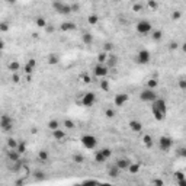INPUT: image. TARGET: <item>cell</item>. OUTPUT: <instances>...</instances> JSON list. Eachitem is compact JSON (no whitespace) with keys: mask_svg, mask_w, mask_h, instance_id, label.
Segmentation results:
<instances>
[{"mask_svg":"<svg viewBox=\"0 0 186 186\" xmlns=\"http://www.w3.org/2000/svg\"><path fill=\"white\" fill-rule=\"evenodd\" d=\"M151 114H153V118L157 122H163L167 116V105H166V100L164 99H156L153 103H151Z\"/></svg>","mask_w":186,"mask_h":186,"instance_id":"1","label":"cell"},{"mask_svg":"<svg viewBox=\"0 0 186 186\" xmlns=\"http://www.w3.org/2000/svg\"><path fill=\"white\" fill-rule=\"evenodd\" d=\"M157 99V93L154 89H144L140 92V100L141 102H145V103H153L154 100Z\"/></svg>","mask_w":186,"mask_h":186,"instance_id":"2","label":"cell"},{"mask_svg":"<svg viewBox=\"0 0 186 186\" xmlns=\"http://www.w3.org/2000/svg\"><path fill=\"white\" fill-rule=\"evenodd\" d=\"M52 7H54L55 12H58L60 15H70L73 9H71V5H67L64 2H60V0H54L52 2Z\"/></svg>","mask_w":186,"mask_h":186,"instance_id":"3","label":"cell"},{"mask_svg":"<svg viewBox=\"0 0 186 186\" xmlns=\"http://www.w3.org/2000/svg\"><path fill=\"white\" fill-rule=\"evenodd\" d=\"M151 61V52L148 49H140L135 55V63L140 66H145Z\"/></svg>","mask_w":186,"mask_h":186,"instance_id":"4","label":"cell"},{"mask_svg":"<svg viewBox=\"0 0 186 186\" xmlns=\"http://www.w3.org/2000/svg\"><path fill=\"white\" fill-rule=\"evenodd\" d=\"M80 141H82V145L86 148V150H93V148H96V145H98L96 137H95V135H90V134L82 135Z\"/></svg>","mask_w":186,"mask_h":186,"instance_id":"5","label":"cell"},{"mask_svg":"<svg viewBox=\"0 0 186 186\" xmlns=\"http://www.w3.org/2000/svg\"><path fill=\"white\" fill-rule=\"evenodd\" d=\"M93 74L96 77H99V79H105V77L109 74V67L106 66V64H100V63H98L96 66L93 67Z\"/></svg>","mask_w":186,"mask_h":186,"instance_id":"6","label":"cell"},{"mask_svg":"<svg viewBox=\"0 0 186 186\" xmlns=\"http://www.w3.org/2000/svg\"><path fill=\"white\" fill-rule=\"evenodd\" d=\"M135 28H137V32L140 33V35H147V33L153 32L151 22H148V21H140Z\"/></svg>","mask_w":186,"mask_h":186,"instance_id":"7","label":"cell"},{"mask_svg":"<svg viewBox=\"0 0 186 186\" xmlns=\"http://www.w3.org/2000/svg\"><path fill=\"white\" fill-rule=\"evenodd\" d=\"M80 100H82V105L84 108H90V106H93L95 102H96V95L93 92H87V93L83 95Z\"/></svg>","mask_w":186,"mask_h":186,"instance_id":"8","label":"cell"},{"mask_svg":"<svg viewBox=\"0 0 186 186\" xmlns=\"http://www.w3.org/2000/svg\"><path fill=\"white\" fill-rule=\"evenodd\" d=\"M173 145V138L172 137H167V135H163V137H160L159 140V147L161 151H169L170 148Z\"/></svg>","mask_w":186,"mask_h":186,"instance_id":"9","label":"cell"},{"mask_svg":"<svg viewBox=\"0 0 186 186\" xmlns=\"http://www.w3.org/2000/svg\"><path fill=\"white\" fill-rule=\"evenodd\" d=\"M0 126H2V130H3V131H10L12 126H13V119H12L9 115H2Z\"/></svg>","mask_w":186,"mask_h":186,"instance_id":"10","label":"cell"},{"mask_svg":"<svg viewBox=\"0 0 186 186\" xmlns=\"http://www.w3.org/2000/svg\"><path fill=\"white\" fill-rule=\"evenodd\" d=\"M130 100V95L128 93H116L115 98H114V103L116 106H124Z\"/></svg>","mask_w":186,"mask_h":186,"instance_id":"11","label":"cell"},{"mask_svg":"<svg viewBox=\"0 0 186 186\" xmlns=\"http://www.w3.org/2000/svg\"><path fill=\"white\" fill-rule=\"evenodd\" d=\"M77 29V25L74 22H71V21H67V22H63L60 26V31L61 32H73V31H76Z\"/></svg>","mask_w":186,"mask_h":186,"instance_id":"12","label":"cell"},{"mask_svg":"<svg viewBox=\"0 0 186 186\" xmlns=\"http://www.w3.org/2000/svg\"><path fill=\"white\" fill-rule=\"evenodd\" d=\"M128 128H130L132 132H141L142 131V124L138 119H132V121H130Z\"/></svg>","mask_w":186,"mask_h":186,"instance_id":"13","label":"cell"},{"mask_svg":"<svg viewBox=\"0 0 186 186\" xmlns=\"http://www.w3.org/2000/svg\"><path fill=\"white\" fill-rule=\"evenodd\" d=\"M7 157H9V160L10 161H13V163H17L19 160H21V153L17 151V150H9L7 151Z\"/></svg>","mask_w":186,"mask_h":186,"instance_id":"14","label":"cell"},{"mask_svg":"<svg viewBox=\"0 0 186 186\" xmlns=\"http://www.w3.org/2000/svg\"><path fill=\"white\" fill-rule=\"evenodd\" d=\"M108 57H109V52H106V51H100V52L96 55V60H98V63H100V64H106Z\"/></svg>","mask_w":186,"mask_h":186,"instance_id":"15","label":"cell"},{"mask_svg":"<svg viewBox=\"0 0 186 186\" xmlns=\"http://www.w3.org/2000/svg\"><path fill=\"white\" fill-rule=\"evenodd\" d=\"M140 169H141V164L140 163H130V166H128V173H131V175H137L138 172H140Z\"/></svg>","mask_w":186,"mask_h":186,"instance_id":"16","label":"cell"},{"mask_svg":"<svg viewBox=\"0 0 186 186\" xmlns=\"http://www.w3.org/2000/svg\"><path fill=\"white\" fill-rule=\"evenodd\" d=\"M82 42L84 45H92L93 44V35L90 32H84L82 35Z\"/></svg>","mask_w":186,"mask_h":186,"instance_id":"17","label":"cell"},{"mask_svg":"<svg viewBox=\"0 0 186 186\" xmlns=\"http://www.w3.org/2000/svg\"><path fill=\"white\" fill-rule=\"evenodd\" d=\"M47 63H48L49 66H57L60 63V58H58L57 54H49L47 55Z\"/></svg>","mask_w":186,"mask_h":186,"instance_id":"18","label":"cell"},{"mask_svg":"<svg viewBox=\"0 0 186 186\" xmlns=\"http://www.w3.org/2000/svg\"><path fill=\"white\" fill-rule=\"evenodd\" d=\"M130 160H126V159H119V160H116V166L119 167L121 170H128V166H130Z\"/></svg>","mask_w":186,"mask_h":186,"instance_id":"19","label":"cell"},{"mask_svg":"<svg viewBox=\"0 0 186 186\" xmlns=\"http://www.w3.org/2000/svg\"><path fill=\"white\" fill-rule=\"evenodd\" d=\"M121 173V169L116 166V164H114V166H110L109 170H108V175L110 176V177H118Z\"/></svg>","mask_w":186,"mask_h":186,"instance_id":"20","label":"cell"},{"mask_svg":"<svg viewBox=\"0 0 186 186\" xmlns=\"http://www.w3.org/2000/svg\"><path fill=\"white\" fill-rule=\"evenodd\" d=\"M142 142H144L145 148H151V147H153V138H151V135H150V134L142 135Z\"/></svg>","mask_w":186,"mask_h":186,"instance_id":"21","label":"cell"},{"mask_svg":"<svg viewBox=\"0 0 186 186\" xmlns=\"http://www.w3.org/2000/svg\"><path fill=\"white\" fill-rule=\"evenodd\" d=\"M47 128H48V130H51V131H55V130H58V128H60V121H58V119H51V121L48 122Z\"/></svg>","mask_w":186,"mask_h":186,"instance_id":"22","label":"cell"},{"mask_svg":"<svg viewBox=\"0 0 186 186\" xmlns=\"http://www.w3.org/2000/svg\"><path fill=\"white\" fill-rule=\"evenodd\" d=\"M116 63H118V58H116V55L109 54V57H108V61H106V66L110 68V67H115Z\"/></svg>","mask_w":186,"mask_h":186,"instance_id":"23","label":"cell"},{"mask_svg":"<svg viewBox=\"0 0 186 186\" xmlns=\"http://www.w3.org/2000/svg\"><path fill=\"white\" fill-rule=\"evenodd\" d=\"M106 160H108V159L105 157V156H103V153H102L100 150L95 153V161H96V163H105Z\"/></svg>","mask_w":186,"mask_h":186,"instance_id":"24","label":"cell"},{"mask_svg":"<svg viewBox=\"0 0 186 186\" xmlns=\"http://www.w3.org/2000/svg\"><path fill=\"white\" fill-rule=\"evenodd\" d=\"M52 137L55 138V140H63V138L66 137V131H63V130H55V131H52Z\"/></svg>","mask_w":186,"mask_h":186,"instance_id":"25","label":"cell"},{"mask_svg":"<svg viewBox=\"0 0 186 186\" xmlns=\"http://www.w3.org/2000/svg\"><path fill=\"white\" fill-rule=\"evenodd\" d=\"M35 25L38 28H45L48 23H47V19L42 16H39V17H35Z\"/></svg>","mask_w":186,"mask_h":186,"instance_id":"26","label":"cell"},{"mask_svg":"<svg viewBox=\"0 0 186 186\" xmlns=\"http://www.w3.org/2000/svg\"><path fill=\"white\" fill-rule=\"evenodd\" d=\"M99 86H100V89H102L103 92H109L110 90V84H109V82L106 80V77L100 80V84H99Z\"/></svg>","mask_w":186,"mask_h":186,"instance_id":"27","label":"cell"},{"mask_svg":"<svg viewBox=\"0 0 186 186\" xmlns=\"http://www.w3.org/2000/svg\"><path fill=\"white\" fill-rule=\"evenodd\" d=\"M7 68H9L12 73H15V71H17L19 68H21V64H19L17 61H10V63L7 64Z\"/></svg>","mask_w":186,"mask_h":186,"instance_id":"28","label":"cell"},{"mask_svg":"<svg viewBox=\"0 0 186 186\" xmlns=\"http://www.w3.org/2000/svg\"><path fill=\"white\" fill-rule=\"evenodd\" d=\"M87 23H89V25H92V26H93V25H98V23H99V16H98V15H93V13H92V15H89V16H87Z\"/></svg>","mask_w":186,"mask_h":186,"instance_id":"29","label":"cell"},{"mask_svg":"<svg viewBox=\"0 0 186 186\" xmlns=\"http://www.w3.org/2000/svg\"><path fill=\"white\" fill-rule=\"evenodd\" d=\"M161 38H163V32H161V31H153V32H151V39H153V41L159 42Z\"/></svg>","mask_w":186,"mask_h":186,"instance_id":"30","label":"cell"},{"mask_svg":"<svg viewBox=\"0 0 186 186\" xmlns=\"http://www.w3.org/2000/svg\"><path fill=\"white\" fill-rule=\"evenodd\" d=\"M170 17H172L173 22H177V21H180L182 19V12L180 10H173L172 12V15H170Z\"/></svg>","mask_w":186,"mask_h":186,"instance_id":"31","label":"cell"},{"mask_svg":"<svg viewBox=\"0 0 186 186\" xmlns=\"http://www.w3.org/2000/svg\"><path fill=\"white\" fill-rule=\"evenodd\" d=\"M145 86H147L148 89H156L159 86V82H157L156 79H148L147 82H145Z\"/></svg>","mask_w":186,"mask_h":186,"instance_id":"32","label":"cell"},{"mask_svg":"<svg viewBox=\"0 0 186 186\" xmlns=\"http://www.w3.org/2000/svg\"><path fill=\"white\" fill-rule=\"evenodd\" d=\"M147 6H148V9H150L151 12H156L157 9H159V3H157L156 0H148Z\"/></svg>","mask_w":186,"mask_h":186,"instance_id":"33","label":"cell"},{"mask_svg":"<svg viewBox=\"0 0 186 186\" xmlns=\"http://www.w3.org/2000/svg\"><path fill=\"white\" fill-rule=\"evenodd\" d=\"M38 159L41 160V161H47V160L49 159V153L48 151H45V150H41L38 153Z\"/></svg>","mask_w":186,"mask_h":186,"instance_id":"34","label":"cell"},{"mask_svg":"<svg viewBox=\"0 0 186 186\" xmlns=\"http://www.w3.org/2000/svg\"><path fill=\"white\" fill-rule=\"evenodd\" d=\"M73 161L77 164H82L83 161H84V157H83V154L82 153H76L74 156H73Z\"/></svg>","mask_w":186,"mask_h":186,"instance_id":"35","label":"cell"},{"mask_svg":"<svg viewBox=\"0 0 186 186\" xmlns=\"http://www.w3.org/2000/svg\"><path fill=\"white\" fill-rule=\"evenodd\" d=\"M105 116H106L108 119H112V118H115L116 116V114L112 108H108V109H105Z\"/></svg>","mask_w":186,"mask_h":186,"instance_id":"36","label":"cell"},{"mask_svg":"<svg viewBox=\"0 0 186 186\" xmlns=\"http://www.w3.org/2000/svg\"><path fill=\"white\" fill-rule=\"evenodd\" d=\"M22 70H23V73H25V74H28V76H29V74H32V73H33V70H35V67H32L31 64H28V63H26V64L23 66Z\"/></svg>","mask_w":186,"mask_h":186,"instance_id":"37","label":"cell"},{"mask_svg":"<svg viewBox=\"0 0 186 186\" xmlns=\"http://www.w3.org/2000/svg\"><path fill=\"white\" fill-rule=\"evenodd\" d=\"M17 144H19V142H17L15 138H9V140H7V147L12 148V150H16Z\"/></svg>","mask_w":186,"mask_h":186,"instance_id":"38","label":"cell"},{"mask_svg":"<svg viewBox=\"0 0 186 186\" xmlns=\"http://www.w3.org/2000/svg\"><path fill=\"white\" fill-rule=\"evenodd\" d=\"M80 80H82L84 84H89V83H92V77L89 76V74H86V73H83L82 76H80Z\"/></svg>","mask_w":186,"mask_h":186,"instance_id":"39","label":"cell"},{"mask_svg":"<svg viewBox=\"0 0 186 186\" xmlns=\"http://www.w3.org/2000/svg\"><path fill=\"white\" fill-rule=\"evenodd\" d=\"M64 126H66L67 130H73V128L76 126V124H74V121H71V119H66V121H64Z\"/></svg>","mask_w":186,"mask_h":186,"instance_id":"40","label":"cell"},{"mask_svg":"<svg viewBox=\"0 0 186 186\" xmlns=\"http://www.w3.org/2000/svg\"><path fill=\"white\" fill-rule=\"evenodd\" d=\"M177 86L180 90L186 92V79H179V82H177Z\"/></svg>","mask_w":186,"mask_h":186,"instance_id":"41","label":"cell"},{"mask_svg":"<svg viewBox=\"0 0 186 186\" xmlns=\"http://www.w3.org/2000/svg\"><path fill=\"white\" fill-rule=\"evenodd\" d=\"M16 150L21 154H23L25 151H26V144H25V142H19V144H17V147H16Z\"/></svg>","mask_w":186,"mask_h":186,"instance_id":"42","label":"cell"},{"mask_svg":"<svg viewBox=\"0 0 186 186\" xmlns=\"http://www.w3.org/2000/svg\"><path fill=\"white\" fill-rule=\"evenodd\" d=\"M100 151H102V153H103V156H105V157H106V159H109L110 156H112V150H110V148H108V147L102 148V150H100Z\"/></svg>","mask_w":186,"mask_h":186,"instance_id":"43","label":"cell"},{"mask_svg":"<svg viewBox=\"0 0 186 186\" xmlns=\"http://www.w3.org/2000/svg\"><path fill=\"white\" fill-rule=\"evenodd\" d=\"M112 49H114V44H112V42H105V44H103V51L110 52Z\"/></svg>","mask_w":186,"mask_h":186,"instance_id":"44","label":"cell"},{"mask_svg":"<svg viewBox=\"0 0 186 186\" xmlns=\"http://www.w3.org/2000/svg\"><path fill=\"white\" fill-rule=\"evenodd\" d=\"M9 31V25H7V22H2L0 23V32L2 33H5Z\"/></svg>","mask_w":186,"mask_h":186,"instance_id":"45","label":"cell"},{"mask_svg":"<svg viewBox=\"0 0 186 186\" xmlns=\"http://www.w3.org/2000/svg\"><path fill=\"white\" fill-rule=\"evenodd\" d=\"M176 154H177L179 157L186 159V148H177V150H176Z\"/></svg>","mask_w":186,"mask_h":186,"instance_id":"46","label":"cell"},{"mask_svg":"<svg viewBox=\"0 0 186 186\" xmlns=\"http://www.w3.org/2000/svg\"><path fill=\"white\" fill-rule=\"evenodd\" d=\"M142 9H144V6H142L141 3H138V2L137 3H134V6H132V10L134 12H141Z\"/></svg>","mask_w":186,"mask_h":186,"instance_id":"47","label":"cell"},{"mask_svg":"<svg viewBox=\"0 0 186 186\" xmlns=\"http://www.w3.org/2000/svg\"><path fill=\"white\" fill-rule=\"evenodd\" d=\"M177 48H179V44H177L176 41H172V42L169 44V49H170V51H176Z\"/></svg>","mask_w":186,"mask_h":186,"instance_id":"48","label":"cell"},{"mask_svg":"<svg viewBox=\"0 0 186 186\" xmlns=\"http://www.w3.org/2000/svg\"><path fill=\"white\" fill-rule=\"evenodd\" d=\"M10 80H12L13 83H19V80H21V77H19V74H16V71H15V73H12Z\"/></svg>","mask_w":186,"mask_h":186,"instance_id":"49","label":"cell"},{"mask_svg":"<svg viewBox=\"0 0 186 186\" xmlns=\"http://www.w3.org/2000/svg\"><path fill=\"white\" fill-rule=\"evenodd\" d=\"M175 177L177 180H182V179H185V175L182 172H175Z\"/></svg>","mask_w":186,"mask_h":186,"instance_id":"50","label":"cell"},{"mask_svg":"<svg viewBox=\"0 0 186 186\" xmlns=\"http://www.w3.org/2000/svg\"><path fill=\"white\" fill-rule=\"evenodd\" d=\"M151 183H153V185H157V186H163L164 182L161 180V179H154V180L151 182Z\"/></svg>","mask_w":186,"mask_h":186,"instance_id":"51","label":"cell"},{"mask_svg":"<svg viewBox=\"0 0 186 186\" xmlns=\"http://www.w3.org/2000/svg\"><path fill=\"white\" fill-rule=\"evenodd\" d=\"M45 31H47V33H52L54 32V26L52 25H47L45 26Z\"/></svg>","mask_w":186,"mask_h":186,"instance_id":"52","label":"cell"},{"mask_svg":"<svg viewBox=\"0 0 186 186\" xmlns=\"http://www.w3.org/2000/svg\"><path fill=\"white\" fill-rule=\"evenodd\" d=\"M28 64H31L32 67H37V60H35V58H29Z\"/></svg>","mask_w":186,"mask_h":186,"instance_id":"53","label":"cell"},{"mask_svg":"<svg viewBox=\"0 0 186 186\" xmlns=\"http://www.w3.org/2000/svg\"><path fill=\"white\" fill-rule=\"evenodd\" d=\"M71 9H73V12H79L80 10V6L79 5H71Z\"/></svg>","mask_w":186,"mask_h":186,"instance_id":"54","label":"cell"},{"mask_svg":"<svg viewBox=\"0 0 186 186\" xmlns=\"http://www.w3.org/2000/svg\"><path fill=\"white\" fill-rule=\"evenodd\" d=\"M177 185H179V186H186V177H185V179H182V180H177Z\"/></svg>","mask_w":186,"mask_h":186,"instance_id":"55","label":"cell"},{"mask_svg":"<svg viewBox=\"0 0 186 186\" xmlns=\"http://www.w3.org/2000/svg\"><path fill=\"white\" fill-rule=\"evenodd\" d=\"M23 183H25V179H19V180L15 182V185L16 186H21V185H23Z\"/></svg>","mask_w":186,"mask_h":186,"instance_id":"56","label":"cell"},{"mask_svg":"<svg viewBox=\"0 0 186 186\" xmlns=\"http://www.w3.org/2000/svg\"><path fill=\"white\" fill-rule=\"evenodd\" d=\"M35 175L38 176V179H44V176H42L44 173H42V172H35Z\"/></svg>","mask_w":186,"mask_h":186,"instance_id":"57","label":"cell"},{"mask_svg":"<svg viewBox=\"0 0 186 186\" xmlns=\"http://www.w3.org/2000/svg\"><path fill=\"white\" fill-rule=\"evenodd\" d=\"M180 49H182V51H183V52H185V54H186V41H185V42H183V44L180 45Z\"/></svg>","mask_w":186,"mask_h":186,"instance_id":"58","label":"cell"},{"mask_svg":"<svg viewBox=\"0 0 186 186\" xmlns=\"http://www.w3.org/2000/svg\"><path fill=\"white\" fill-rule=\"evenodd\" d=\"M6 2H9V3H12V5H13V3H15L16 0H6Z\"/></svg>","mask_w":186,"mask_h":186,"instance_id":"59","label":"cell"},{"mask_svg":"<svg viewBox=\"0 0 186 186\" xmlns=\"http://www.w3.org/2000/svg\"><path fill=\"white\" fill-rule=\"evenodd\" d=\"M131 2H134V3H137V2H138V0H131Z\"/></svg>","mask_w":186,"mask_h":186,"instance_id":"60","label":"cell"},{"mask_svg":"<svg viewBox=\"0 0 186 186\" xmlns=\"http://www.w3.org/2000/svg\"><path fill=\"white\" fill-rule=\"evenodd\" d=\"M116 2H121V0H116Z\"/></svg>","mask_w":186,"mask_h":186,"instance_id":"61","label":"cell"}]
</instances>
